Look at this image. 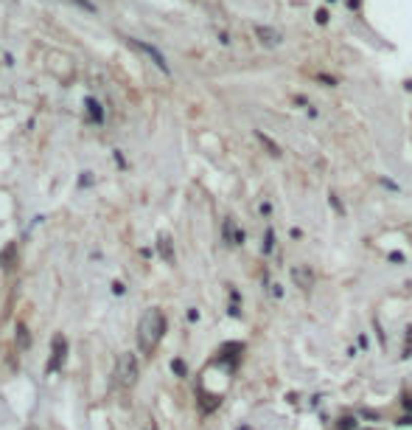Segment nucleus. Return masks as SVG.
I'll use <instances>...</instances> for the list:
<instances>
[{
    "label": "nucleus",
    "instance_id": "nucleus-1",
    "mask_svg": "<svg viewBox=\"0 0 412 430\" xmlns=\"http://www.w3.org/2000/svg\"><path fill=\"white\" fill-rule=\"evenodd\" d=\"M163 335H166V315H163V309L155 306L137 323V349L152 357V351L157 349V343L163 340Z\"/></svg>",
    "mask_w": 412,
    "mask_h": 430
},
{
    "label": "nucleus",
    "instance_id": "nucleus-2",
    "mask_svg": "<svg viewBox=\"0 0 412 430\" xmlns=\"http://www.w3.org/2000/svg\"><path fill=\"white\" fill-rule=\"evenodd\" d=\"M137 360H135V354H121L118 357V368H115V377H118V383L121 385H135L137 383Z\"/></svg>",
    "mask_w": 412,
    "mask_h": 430
},
{
    "label": "nucleus",
    "instance_id": "nucleus-3",
    "mask_svg": "<svg viewBox=\"0 0 412 430\" xmlns=\"http://www.w3.org/2000/svg\"><path fill=\"white\" fill-rule=\"evenodd\" d=\"M126 43H129L132 48H137L140 54H146V57L152 59V62H155L157 68L163 70V73H168V62H166V57H163V54H160V51H157L155 45H149V43H140V40H126Z\"/></svg>",
    "mask_w": 412,
    "mask_h": 430
},
{
    "label": "nucleus",
    "instance_id": "nucleus-4",
    "mask_svg": "<svg viewBox=\"0 0 412 430\" xmlns=\"http://www.w3.org/2000/svg\"><path fill=\"white\" fill-rule=\"evenodd\" d=\"M292 279H294V284L303 287V290H312L314 287V273H312L309 264H297V267L292 270Z\"/></svg>",
    "mask_w": 412,
    "mask_h": 430
},
{
    "label": "nucleus",
    "instance_id": "nucleus-5",
    "mask_svg": "<svg viewBox=\"0 0 412 430\" xmlns=\"http://www.w3.org/2000/svg\"><path fill=\"white\" fill-rule=\"evenodd\" d=\"M65 351H67V343L65 338H54V351H51V363H48V371H56L62 363H65Z\"/></svg>",
    "mask_w": 412,
    "mask_h": 430
},
{
    "label": "nucleus",
    "instance_id": "nucleus-6",
    "mask_svg": "<svg viewBox=\"0 0 412 430\" xmlns=\"http://www.w3.org/2000/svg\"><path fill=\"white\" fill-rule=\"evenodd\" d=\"M255 37L264 43V45H269V48L280 43V34L275 31V28H267V25H255Z\"/></svg>",
    "mask_w": 412,
    "mask_h": 430
},
{
    "label": "nucleus",
    "instance_id": "nucleus-7",
    "mask_svg": "<svg viewBox=\"0 0 412 430\" xmlns=\"http://www.w3.org/2000/svg\"><path fill=\"white\" fill-rule=\"evenodd\" d=\"M224 239L233 242V245H241V242H244V231H238L233 219H227V222H224Z\"/></svg>",
    "mask_w": 412,
    "mask_h": 430
},
{
    "label": "nucleus",
    "instance_id": "nucleus-8",
    "mask_svg": "<svg viewBox=\"0 0 412 430\" xmlns=\"http://www.w3.org/2000/svg\"><path fill=\"white\" fill-rule=\"evenodd\" d=\"M157 250H160V256H163L166 261H174V250H171V239H168V236H160Z\"/></svg>",
    "mask_w": 412,
    "mask_h": 430
},
{
    "label": "nucleus",
    "instance_id": "nucleus-9",
    "mask_svg": "<svg viewBox=\"0 0 412 430\" xmlns=\"http://www.w3.org/2000/svg\"><path fill=\"white\" fill-rule=\"evenodd\" d=\"M255 138H258V141H261V144H264V147H267V149H269V155H275V158H278V155H280V149H278V144H275V141H269V138H267V135H264V132H255Z\"/></svg>",
    "mask_w": 412,
    "mask_h": 430
},
{
    "label": "nucleus",
    "instance_id": "nucleus-10",
    "mask_svg": "<svg viewBox=\"0 0 412 430\" xmlns=\"http://www.w3.org/2000/svg\"><path fill=\"white\" fill-rule=\"evenodd\" d=\"M87 110H90V118H93V121H101V118H104V113H101V104L96 102V99H87Z\"/></svg>",
    "mask_w": 412,
    "mask_h": 430
},
{
    "label": "nucleus",
    "instance_id": "nucleus-11",
    "mask_svg": "<svg viewBox=\"0 0 412 430\" xmlns=\"http://www.w3.org/2000/svg\"><path fill=\"white\" fill-rule=\"evenodd\" d=\"M17 340H20V349H28V346H31V338H28V329L22 326V323H17Z\"/></svg>",
    "mask_w": 412,
    "mask_h": 430
},
{
    "label": "nucleus",
    "instance_id": "nucleus-12",
    "mask_svg": "<svg viewBox=\"0 0 412 430\" xmlns=\"http://www.w3.org/2000/svg\"><path fill=\"white\" fill-rule=\"evenodd\" d=\"M353 428H356V419L353 416H342L336 422V430H353Z\"/></svg>",
    "mask_w": 412,
    "mask_h": 430
},
{
    "label": "nucleus",
    "instance_id": "nucleus-13",
    "mask_svg": "<svg viewBox=\"0 0 412 430\" xmlns=\"http://www.w3.org/2000/svg\"><path fill=\"white\" fill-rule=\"evenodd\" d=\"M272 242H275V234L267 231V242H264V253H272Z\"/></svg>",
    "mask_w": 412,
    "mask_h": 430
},
{
    "label": "nucleus",
    "instance_id": "nucleus-14",
    "mask_svg": "<svg viewBox=\"0 0 412 430\" xmlns=\"http://www.w3.org/2000/svg\"><path fill=\"white\" fill-rule=\"evenodd\" d=\"M328 200H331V205H334V211H336V214H345V208L339 205V200H336V194H328Z\"/></svg>",
    "mask_w": 412,
    "mask_h": 430
},
{
    "label": "nucleus",
    "instance_id": "nucleus-15",
    "mask_svg": "<svg viewBox=\"0 0 412 430\" xmlns=\"http://www.w3.org/2000/svg\"><path fill=\"white\" fill-rule=\"evenodd\" d=\"M171 368H174L179 377H185V363H182V360H174V363H171Z\"/></svg>",
    "mask_w": 412,
    "mask_h": 430
},
{
    "label": "nucleus",
    "instance_id": "nucleus-16",
    "mask_svg": "<svg viewBox=\"0 0 412 430\" xmlns=\"http://www.w3.org/2000/svg\"><path fill=\"white\" fill-rule=\"evenodd\" d=\"M143 430H157V425H155V419H146V428Z\"/></svg>",
    "mask_w": 412,
    "mask_h": 430
},
{
    "label": "nucleus",
    "instance_id": "nucleus-17",
    "mask_svg": "<svg viewBox=\"0 0 412 430\" xmlns=\"http://www.w3.org/2000/svg\"><path fill=\"white\" fill-rule=\"evenodd\" d=\"M328 20V12H317V23H325Z\"/></svg>",
    "mask_w": 412,
    "mask_h": 430
},
{
    "label": "nucleus",
    "instance_id": "nucleus-18",
    "mask_svg": "<svg viewBox=\"0 0 412 430\" xmlns=\"http://www.w3.org/2000/svg\"><path fill=\"white\" fill-rule=\"evenodd\" d=\"M404 408H407V410H412V399H404Z\"/></svg>",
    "mask_w": 412,
    "mask_h": 430
}]
</instances>
